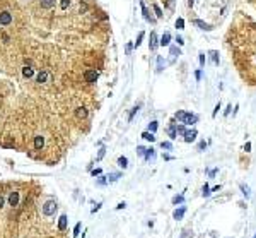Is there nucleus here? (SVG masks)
Masks as SVG:
<instances>
[{"label": "nucleus", "instance_id": "1", "mask_svg": "<svg viewBox=\"0 0 256 238\" xmlns=\"http://www.w3.org/2000/svg\"><path fill=\"white\" fill-rule=\"evenodd\" d=\"M57 209H58V206H57L55 200H48V202L43 206V214L44 216H53V214L57 212Z\"/></svg>", "mask_w": 256, "mask_h": 238}, {"label": "nucleus", "instance_id": "2", "mask_svg": "<svg viewBox=\"0 0 256 238\" xmlns=\"http://www.w3.org/2000/svg\"><path fill=\"white\" fill-rule=\"evenodd\" d=\"M10 22H12V14L9 10L0 12V26H9Z\"/></svg>", "mask_w": 256, "mask_h": 238}, {"label": "nucleus", "instance_id": "3", "mask_svg": "<svg viewBox=\"0 0 256 238\" xmlns=\"http://www.w3.org/2000/svg\"><path fill=\"white\" fill-rule=\"evenodd\" d=\"M97 75H99V72L97 70H86V74H84V79H86V82L92 84L97 81Z\"/></svg>", "mask_w": 256, "mask_h": 238}, {"label": "nucleus", "instance_id": "4", "mask_svg": "<svg viewBox=\"0 0 256 238\" xmlns=\"http://www.w3.org/2000/svg\"><path fill=\"white\" fill-rule=\"evenodd\" d=\"M196 120H198V117H196V115H193V113H184L183 125H193V123H196Z\"/></svg>", "mask_w": 256, "mask_h": 238}, {"label": "nucleus", "instance_id": "5", "mask_svg": "<svg viewBox=\"0 0 256 238\" xmlns=\"http://www.w3.org/2000/svg\"><path fill=\"white\" fill-rule=\"evenodd\" d=\"M140 4H142V14H143V19L154 24V22H156V19L149 16V9H147V5H145V0H140Z\"/></svg>", "mask_w": 256, "mask_h": 238}, {"label": "nucleus", "instance_id": "6", "mask_svg": "<svg viewBox=\"0 0 256 238\" xmlns=\"http://www.w3.org/2000/svg\"><path fill=\"white\" fill-rule=\"evenodd\" d=\"M9 206H12V207H16V206H19V192H10L9 194Z\"/></svg>", "mask_w": 256, "mask_h": 238}, {"label": "nucleus", "instance_id": "7", "mask_svg": "<svg viewBox=\"0 0 256 238\" xmlns=\"http://www.w3.org/2000/svg\"><path fill=\"white\" fill-rule=\"evenodd\" d=\"M157 46H159V39H157V35L152 31L150 33V41H149V48L154 52V50H157Z\"/></svg>", "mask_w": 256, "mask_h": 238}, {"label": "nucleus", "instance_id": "8", "mask_svg": "<svg viewBox=\"0 0 256 238\" xmlns=\"http://www.w3.org/2000/svg\"><path fill=\"white\" fill-rule=\"evenodd\" d=\"M43 146H44V137L43 135H36L34 137V149L36 151H41Z\"/></svg>", "mask_w": 256, "mask_h": 238}, {"label": "nucleus", "instance_id": "9", "mask_svg": "<svg viewBox=\"0 0 256 238\" xmlns=\"http://www.w3.org/2000/svg\"><path fill=\"white\" fill-rule=\"evenodd\" d=\"M193 24H195V26H198L200 29H203V31H212V29H213L210 24H207V22H203V21H200V19H195V21H193Z\"/></svg>", "mask_w": 256, "mask_h": 238}, {"label": "nucleus", "instance_id": "10", "mask_svg": "<svg viewBox=\"0 0 256 238\" xmlns=\"http://www.w3.org/2000/svg\"><path fill=\"white\" fill-rule=\"evenodd\" d=\"M48 77H50V74L46 72V70H41V72H38V77H36V82L39 84H43L48 81Z\"/></svg>", "mask_w": 256, "mask_h": 238}, {"label": "nucleus", "instance_id": "11", "mask_svg": "<svg viewBox=\"0 0 256 238\" xmlns=\"http://www.w3.org/2000/svg\"><path fill=\"white\" fill-rule=\"evenodd\" d=\"M169 45H171V35L169 33H164L161 41H159V46H169Z\"/></svg>", "mask_w": 256, "mask_h": 238}, {"label": "nucleus", "instance_id": "12", "mask_svg": "<svg viewBox=\"0 0 256 238\" xmlns=\"http://www.w3.org/2000/svg\"><path fill=\"white\" fill-rule=\"evenodd\" d=\"M22 75H24L26 79L33 77V75H34V69H33L31 65H26V67H22Z\"/></svg>", "mask_w": 256, "mask_h": 238}, {"label": "nucleus", "instance_id": "13", "mask_svg": "<svg viewBox=\"0 0 256 238\" xmlns=\"http://www.w3.org/2000/svg\"><path fill=\"white\" fill-rule=\"evenodd\" d=\"M195 137H196V130H186V132H184V141H186V142H193Z\"/></svg>", "mask_w": 256, "mask_h": 238}, {"label": "nucleus", "instance_id": "14", "mask_svg": "<svg viewBox=\"0 0 256 238\" xmlns=\"http://www.w3.org/2000/svg\"><path fill=\"white\" fill-rule=\"evenodd\" d=\"M65 228H67V216H65V214H61L60 219H58V229H60V231H63Z\"/></svg>", "mask_w": 256, "mask_h": 238}, {"label": "nucleus", "instance_id": "15", "mask_svg": "<svg viewBox=\"0 0 256 238\" xmlns=\"http://www.w3.org/2000/svg\"><path fill=\"white\" fill-rule=\"evenodd\" d=\"M39 4L43 9H51V7H55V0H39Z\"/></svg>", "mask_w": 256, "mask_h": 238}, {"label": "nucleus", "instance_id": "16", "mask_svg": "<svg viewBox=\"0 0 256 238\" xmlns=\"http://www.w3.org/2000/svg\"><path fill=\"white\" fill-rule=\"evenodd\" d=\"M75 115H77V118H86V117H87V108H84V106H79V108L75 110Z\"/></svg>", "mask_w": 256, "mask_h": 238}, {"label": "nucleus", "instance_id": "17", "mask_svg": "<svg viewBox=\"0 0 256 238\" xmlns=\"http://www.w3.org/2000/svg\"><path fill=\"white\" fill-rule=\"evenodd\" d=\"M143 158H145V159L147 161H150V159H154V158H156V151H154V149H145V154H143Z\"/></svg>", "mask_w": 256, "mask_h": 238}, {"label": "nucleus", "instance_id": "18", "mask_svg": "<svg viewBox=\"0 0 256 238\" xmlns=\"http://www.w3.org/2000/svg\"><path fill=\"white\" fill-rule=\"evenodd\" d=\"M118 166H120V168H126V166H128V159H126L125 156H120V158H118Z\"/></svg>", "mask_w": 256, "mask_h": 238}, {"label": "nucleus", "instance_id": "19", "mask_svg": "<svg viewBox=\"0 0 256 238\" xmlns=\"http://www.w3.org/2000/svg\"><path fill=\"white\" fill-rule=\"evenodd\" d=\"M142 139H145V141H149V142H154V141H156V137H154V134H152V132H143V134H142Z\"/></svg>", "mask_w": 256, "mask_h": 238}, {"label": "nucleus", "instance_id": "20", "mask_svg": "<svg viewBox=\"0 0 256 238\" xmlns=\"http://www.w3.org/2000/svg\"><path fill=\"white\" fill-rule=\"evenodd\" d=\"M152 9H154V12H156V17H157V19H161V17H162V9H161V7H159L157 4L152 5Z\"/></svg>", "mask_w": 256, "mask_h": 238}, {"label": "nucleus", "instance_id": "21", "mask_svg": "<svg viewBox=\"0 0 256 238\" xmlns=\"http://www.w3.org/2000/svg\"><path fill=\"white\" fill-rule=\"evenodd\" d=\"M171 55H173V58H176V57L181 55V50L178 46H171Z\"/></svg>", "mask_w": 256, "mask_h": 238}, {"label": "nucleus", "instance_id": "22", "mask_svg": "<svg viewBox=\"0 0 256 238\" xmlns=\"http://www.w3.org/2000/svg\"><path fill=\"white\" fill-rule=\"evenodd\" d=\"M143 36H145V33H143V31H140V33H139V36H137V41H135V46H140V45H142Z\"/></svg>", "mask_w": 256, "mask_h": 238}, {"label": "nucleus", "instance_id": "23", "mask_svg": "<svg viewBox=\"0 0 256 238\" xmlns=\"http://www.w3.org/2000/svg\"><path fill=\"white\" fill-rule=\"evenodd\" d=\"M210 57H212V60H213V64L217 65L219 64V53L215 52V50H212V52H210Z\"/></svg>", "mask_w": 256, "mask_h": 238}, {"label": "nucleus", "instance_id": "24", "mask_svg": "<svg viewBox=\"0 0 256 238\" xmlns=\"http://www.w3.org/2000/svg\"><path fill=\"white\" fill-rule=\"evenodd\" d=\"M68 5H70V0H61V2H60V9L61 10H67V9H68Z\"/></svg>", "mask_w": 256, "mask_h": 238}, {"label": "nucleus", "instance_id": "25", "mask_svg": "<svg viewBox=\"0 0 256 238\" xmlns=\"http://www.w3.org/2000/svg\"><path fill=\"white\" fill-rule=\"evenodd\" d=\"M183 214H184V207H181L179 211H176V212H174V219H181V218H183Z\"/></svg>", "mask_w": 256, "mask_h": 238}, {"label": "nucleus", "instance_id": "26", "mask_svg": "<svg viewBox=\"0 0 256 238\" xmlns=\"http://www.w3.org/2000/svg\"><path fill=\"white\" fill-rule=\"evenodd\" d=\"M176 29H184V19L179 17L178 21H176Z\"/></svg>", "mask_w": 256, "mask_h": 238}, {"label": "nucleus", "instance_id": "27", "mask_svg": "<svg viewBox=\"0 0 256 238\" xmlns=\"http://www.w3.org/2000/svg\"><path fill=\"white\" fill-rule=\"evenodd\" d=\"M156 130H157V122H150V123H149V132L154 134Z\"/></svg>", "mask_w": 256, "mask_h": 238}, {"label": "nucleus", "instance_id": "28", "mask_svg": "<svg viewBox=\"0 0 256 238\" xmlns=\"http://www.w3.org/2000/svg\"><path fill=\"white\" fill-rule=\"evenodd\" d=\"M120 177H121L120 173H113V175H109V177H108V180H109V182H116Z\"/></svg>", "mask_w": 256, "mask_h": 238}, {"label": "nucleus", "instance_id": "29", "mask_svg": "<svg viewBox=\"0 0 256 238\" xmlns=\"http://www.w3.org/2000/svg\"><path fill=\"white\" fill-rule=\"evenodd\" d=\"M108 183V178L106 177H99V180H97V185H106Z\"/></svg>", "mask_w": 256, "mask_h": 238}, {"label": "nucleus", "instance_id": "30", "mask_svg": "<svg viewBox=\"0 0 256 238\" xmlns=\"http://www.w3.org/2000/svg\"><path fill=\"white\" fill-rule=\"evenodd\" d=\"M79 233H80V223H77L74 228V236H79Z\"/></svg>", "mask_w": 256, "mask_h": 238}, {"label": "nucleus", "instance_id": "31", "mask_svg": "<svg viewBox=\"0 0 256 238\" xmlns=\"http://www.w3.org/2000/svg\"><path fill=\"white\" fill-rule=\"evenodd\" d=\"M161 146H162V149H173V144L171 142H162Z\"/></svg>", "mask_w": 256, "mask_h": 238}, {"label": "nucleus", "instance_id": "32", "mask_svg": "<svg viewBox=\"0 0 256 238\" xmlns=\"http://www.w3.org/2000/svg\"><path fill=\"white\" fill-rule=\"evenodd\" d=\"M184 113H186V112H178V113H176V118L183 122V118H184Z\"/></svg>", "mask_w": 256, "mask_h": 238}, {"label": "nucleus", "instance_id": "33", "mask_svg": "<svg viewBox=\"0 0 256 238\" xmlns=\"http://www.w3.org/2000/svg\"><path fill=\"white\" fill-rule=\"evenodd\" d=\"M104 152H106V149H104V147H101V149H99V154H97V159L104 158Z\"/></svg>", "mask_w": 256, "mask_h": 238}, {"label": "nucleus", "instance_id": "34", "mask_svg": "<svg viewBox=\"0 0 256 238\" xmlns=\"http://www.w3.org/2000/svg\"><path fill=\"white\" fill-rule=\"evenodd\" d=\"M157 70H162V57L157 58Z\"/></svg>", "mask_w": 256, "mask_h": 238}, {"label": "nucleus", "instance_id": "35", "mask_svg": "<svg viewBox=\"0 0 256 238\" xmlns=\"http://www.w3.org/2000/svg\"><path fill=\"white\" fill-rule=\"evenodd\" d=\"M137 112H139V106H135V108L132 110V113H130V117H128V120H132V118L135 117V113H137Z\"/></svg>", "mask_w": 256, "mask_h": 238}, {"label": "nucleus", "instance_id": "36", "mask_svg": "<svg viewBox=\"0 0 256 238\" xmlns=\"http://www.w3.org/2000/svg\"><path fill=\"white\" fill-rule=\"evenodd\" d=\"M137 152H139V154H140V156H143V154H145V147L139 146V147H137Z\"/></svg>", "mask_w": 256, "mask_h": 238}, {"label": "nucleus", "instance_id": "37", "mask_svg": "<svg viewBox=\"0 0 256 238\" xmlns=\"http://www.w3.org/2000/svg\"><path fill=\"white\" fill-rule=\"evenodd\" d=\"M169 135H171V139L176 137V129H174V127H171V129H169Z\"/></svg>", "mask_w": 256, "mask_h": 238}, {"label": "nucleus", "instance_id": "38", "mask_svg": "<svg viewBox=\"0 0 256 238\" xmlns=\"http://www.w3.org/2000/svg\"><path fill=\"white\" fill-rule=\"evenodd\" d=\"M200 65L202 67L205 65V53H200Z\"/></svg>", "mask_w": 256, "mask_h": 238}, {"label": "nucleus", "instance_id": "39", "mask_svg": "<svg viewBox=\"0 0 256 238\" xmlns=\"http://www.w3.org/2000/svg\"><path fill=\"white\" fill-rule=\"evenodd\" d=\"M79 9H80V12H86L89 7H87V4H82V2H80V7H79Z\"/></svg>", "mask_w": 256, "mask_h": 238}, {"label": "nucleus", "instance_id": "40", "mask_svg": "<svg viewBox=\"0 0 256 238\" xmlns=\"http://www.w3.org/2000/svg\"><path fill=\"white\" fill-rule=\"evenodd\" d=\"M176 43H178L179 46H183V45H184V39H183L181 36H178V38H176Z\"/></svg>", "mask_w": 256, "mask_h": 238}, {"label": "nucleus", "instance_id": "41", "mask_svg": "<svg viewBox=\"0 0 256 238\" xmlns=\"http://www.w3.org/2000/svg\"><path fill=\"white\" fill-rule=\"evenodd\" d=\"M4 204H5V197L4 195H0V209L4 207Z\"/></svg>", "mask_w": 256, "mask_h": 238}, {"label": "nucleus", "instance_id": "42", "mask_svg": "<svg viewBox=\"0 0 256 238\" xmlns=\"http://www.w3.org/2000/svg\"><path fill=\"white\" fill-rule=\"evenodd\" d=\"M91 173L94 175V177H96V175H101V170H99V168H96V170H92Z\"/></svg>", "mask_w": 256, "mask_h": 238}, {"label": "nucleus", "instance_id": "43", "mask_svg": "<svg viewBox=\"0 0 256 238\" xmlns=\"http://www.w3.org/2000/svg\"><path fill=\"white\" fill-rule=\"evenodd\" d=\"M195 75H196V79L200 81V79H202V70H196V72H195Z\"/></svg>", "mask_w": 256, "mask_h": 238}, {"label": "nucleus", "instance_id": "44", "mask_svg": "<svg viewBox=\"0 0 256 238\" xmlns=\"http://www.w3.org/2000/svg\"><path fill=\"white\" fill-rule=\"evenodd\" d=\"M132 52V43H128L126 45V53H130Z\"/></svg>", "mask_w": 256, "mask_h": 238}, {"label": "nucleus", "instance_id": "45", "mask_svg": "<svg viewBox=\"0 0 256 238\" xmlns=\"http://www.w3.org/2000/svg\"><path fill=\"white\" fill-rule=\"evenodd\" d=\"M123 207H125V202H121V204H118L116 206V209H123Z\"/></svg>", "mask_w": 256, "mask_h": 238}, {"label": "nucleus", "instance_id": "46", "mask_svg": "<svg viewBox=\"0 0 256 238\" xmlns=\"http://www.w3.org/2000/svg\"><path fill=\"white\" fill-rule=\"evenodd\" d=\"M193 4H195V0H188V5H190V7H193Z\"/></svg>", "mask_w": 256, "mask_h": 238}, {"label": "nucleus", "instance_id": "47", "mask_svg": "<svg viewBox=\"0 0 256 238\" xmlns=\"http://www.w3.org/2000/svg\"><path fill=\"white\" fill-rule=\"evenodd\" d=\"M171 2H173V0H171Z\"/></svg>", "mask_w": 256, "mask_h": 238}]
</instances>
